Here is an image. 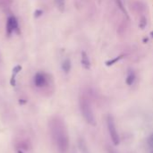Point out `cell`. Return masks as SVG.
<instances>
[{
    "label": "cell",
    "instance_id": "1",
    "mask_svg": "<svg viewBox=\"0 0 153 153\" xmlns=\"http://www.w3.org/2000/svg\"><path fill=\"white\" fill-rule=\"evenodd\" d=\"M50 130L52 139L58 152L60 153L66 152L69 146V140L64 121L59 117L53 118L50 123Z\"/></svg>",
    "mask_w": 153,
    "mask_h": 153
},
{
    "label": "cell",
    "instance_id": "2",
    "mask_svg": "<svg viewBox=\"0 0 153 153\" xmlns=\"http://www.w3.org/2000/svg\"><path fill=\"white\" fill-rule=\"evenodd\" d=\"M80 109H81V112H82L85 121L89 125H91L92 126H96L97 122L95 120V117L92 112L91 103L85 96H82L80 98Z\"/></svg>",
    "mask_w": 153,
    "mask_h": 153
},
{
    "label": "cell",
    "instance_id": "3",
    "mask_svg": "<svg viewBox=\"0 0 153 153\" xmlns=\"http://www.w3.org/2000/svg\"><path fill=\"white\" fill-rule=\"evenodd\" d=\"M107 126H108V133H109V135H110V138H111V141H112L113 144L115 146L119 145L120 139H119V135L117 134L116 125H115V120H114L112 115H108Z\"/></svg>",
    "mask_w": 153,
    "mask_h": 153
},
{
    "label": "cell",
    "instance_id": "4",
    "mask_svg": "<svg viewBox=\"0 0 153 153\" xmlns=\"http://www.w3.org/2000/svg\"><path fill=\"white\" fill-rule=\"evenodd\" d=\"M14 30L18 32V22L14 16H10L6 22V34L10 36Z\"/></svg>",
    "mask_w": 153,
    "mask_h": 153
},
{
    "label": "cell",
    "instance_id": "5",
    "mask_svg": "<svg viewBox=\"0 0 153 153\" xmlns=\"http://www.w3.org/2000/svg\"><path fill=\"white\" fill-rule=\"evenodd\" d=\"M34 84L38 87V88H41L44 87L47 84V78L46 75L42 73H38L36 74L35 77H34Z\"/></svg>",
    "mask_w": 153,
    "mask_h": 153
},
{
    "label": "cell",
    "instance_id": "6",
    "mask_svg": "<svg viewBox=\"0 0 153 153\" xmlns=\"http://www.w3.org/2000/svg\"><path fill=\"white\" fill-rule=\"evenodd\" d=\"M81 64H82V67L86 70H90L91 67V63L90 57L85 51H82L81 53Z\"/></svg>",
    "mask_w": 153,
    "mask_h": 153
},
{
    "label": "cell",
    "instance_id": "7",
    "mask_svg": "<svg viewBox=\"0 0 153 153\" xmlns=\"http://www.w3.org/2000/svg\"><path fill=\"white\" fill-rule=\"evenodd\" d=\"M136 80V74L133 69H129L126 78V82L128 86H132Z\"/></svg>",
    "mask_w": 153,
    "mask_h": 153
},
{
    "label": "cell",
    "instance_id": "8",
    "mask_svg": "<svg viewBox=\"0 0 153 153\" xmlns=\"http://www.w3.org/2000/svg\"><path fill=\"white\" fill-rule=\"evenodd\" d=\"M21 70H22V66L21 65H16L15 67H13V74H12V77H11V80H10V83H11L12 86H14L15 85V77L18 74V73L21 72Z\"/></svg>",
    "mask_w": 153,
    "mask_h": 153
},
{
    "label": "cell",
    "instance_id": "9",
    "mask_svg": "<svg viewBox=\"0 0 153 153\" xmlns=\"http://www.w3.org/2000/svg\"><path fill=\"white\" fill-rule=\"evenodd\" d=\"M72 67V64L69 58H66L64 60V62L62 63V70L65 72V74H68L71 70Z\"/></svg>",
    "mask_w": 153,
    "mask_h": 153
},
{
    "label": "cell",
    "instance_id": "10",
    "mask_svg": "<svg viewBox=\"0 0 153 153\" xmlns=\"http://www.w3.org/2000/svg\"><path fill=\"white\" fill-rule=\"evenodd\" d=\"M116 4H117V7L119 8V10L126 15V17L127 18V19H129V14H128V13H127V11H126V9L125 8V5H124V4H123V2H122V0H116Z\"/></svg>",
    "mask_w": 153,
    "mask_h": 153
},
{
    "label": "cell",
    "instance_id": "11",
    "mask_svg": "<svg viewBox=\"0 0 153 153\" xmlns=\"http://www.w3.org/2000/svg\"><path fill=\"white\" fill-rule=\"evenodd\" d=\"M124 56H125V55H124V54L119 55V56H117V57H115V58H113V59H110V60H108V61H107L105 64H106V65H107V66H112V65H114L116 63H117L118 61H120Z\"/></svg>",
    "mask_w": 153,
    "mask_h": 153
},
{
    "label": "cell",
    "instance_id": "12",
    "mask_svg": "<svg viewBox=\"0 0 153 153\" xmlns=\"http://www.w3.org/2000/svg\"><path fill=\"white\" fill-rule=\"evenodd\" d=\"M78 144H79V149L80 151L82 153H90L89 152V150H88V147L85 143V142L82 140V139H80L79 142H78Z\"/></svg>",
    "mask_w": 153,
    "mask_h": 153
},
{
    "label": "cell",
    "instance_id": "13",
    "mask_svg": "<svg viewBox=\"0 0 153 153\" xmlns=\"http://www.w3.org/2000/svg\"><path fill=\"white\" fill-rule=\"evenodd\" d=\"M55 4H56L57 9H58L60 12H64V11H65V0H55Z\"/></svg>",
    "mask_w": 153,
    "mask_h": 153
},
{
    "label": "cell",
    "instance_id": "14",
    "mask_svg": "<svg viewBox=\"0 0 153 153\" xmlns=\"http://www.w3.org/2000/svg\"><path fill=\"white\" fill-rule=\"evenodd\" d=\"M146 25H147V19H146V17H143L139 22V27L141 29H144L146 27Z\"/></svg>",
    "mask_w": 153,
    "mask_h": 153
},
{
    "label": "cell",
    "instance_id": "15",
    "mask_svg": "<svg viewBox=\"0 0 153 153\" xmlns=\"http://www.w3.org/2000/svg\"><path fill=\"white\" fill-rule=\"evenodd\" d=\"M148 144L151 148L153 149V134L150 135V137L148 138Z\"/></svg>",
    "mask_w": 153,
    "mask_h": 153
},
{
    "label": "cell",
    "instance_id": "16",
    "mask_svg": "<svg viewBox=\"0 0 153 153\" xmlns=\"http://www.w3.org/2000/svg\"><path fill=\"white\" fill-rule=\"evenodd\" d=\"M42 13H43V12L41 10H36L35 13H34V16L35 17H39Z\"/></svg>",
    "mask_w": 153,
    "mask_h": 153
},
{
    "label": "cell",
    "instance_id": "17",
    "mask_svg": "<svg viewBox=\"0 0 153 153\" xmlns=\"http://www.w3.org/2000/svg\"><path fill=\"white\" fill-rule=\"evenodd\" d=\"M108 153H116L113 150H111V149H108Z\"/></svg>",
    "mask_w": 153,
    "mask_h": 153
},
{
    "label": "cell",
    "instance_id": "18",
    "mask_svg": "<svg viewBox=\"0 0 153 153\" xmlns=\"http://www.w3.org/2000/svg\"><path fill=\"white\" fill-rule=\"evenodd\" d=\"M17 153H23V152H22V150H19V151L17 152Z\"/></svg>",
    "mask_w": 153,
    "mask_h": 153
},
{
    "label": "cell",
    "instance_id": "19",
    "mask_svg": "<svg viewBox=\"0 0 153 153\" xmlns=\"http://www.w3.org/2000/svg\"><path fill=\"white\" fill-rule=\"evenodd\" d=\"M151 36H152V38H153V31L151 33Z\"/></svg>",
    "mask_w": 153,
    "mask_h": 153
},
{
    "label": "cell",
    "instance_id": "20",
    "mask_svg": "<svg viewBox=\"0 0 153 153\" xmlns=\"http://www.w3.org/2000/svg\"><path fill=\"white\" fill-rule=\"evenodd\" d=\"M152 153H153V151H152Z\"/></svg>",
    "mask_w": 153,
    "mask_h": 153
}]
</instances>
